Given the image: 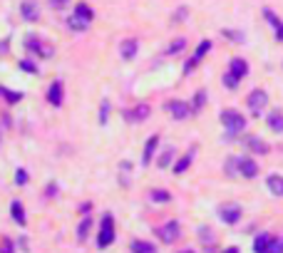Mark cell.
Here are the masks:
<instances>
[{
	"mask_svg": "<svg viewBox=\"0 0 283 253\" xmlns=\"http://www.w3.org/2000/svg\"><path fill=\"white\" fill-rule=\"evenodd\" d=\"M204 102H206V92H204V89H199L197 94H194V99H192V105H189V107H192V112L194 114L201 112V110H204Z\"/></svg>",
	"mask_w": 283,
	"mask_h": 253,
	"instance_id": "23",
	"label": "cell"
},
{
	"mask_svg": "<svg viewBox=\"0 0 283 253\" xmlns=\"http://www.w3.org/2000/svg\"><path fill=\"white\" fill-rule=\"evenodd\" d=\"M67 3H70V0H50V5H53V8H65Z\"/></svg>",
	"mask_w": 283,
	"mask_h": 253,
	"instance_id": "40",
	"label": "cell"
},
{
	"mask_svg": "<svg viewBox=\"0 0 283 253\" xmlns=\"http://www.w3.org/2000/svg\"><path fill=\"white\" fill-rule=\"evenodd\" d=\"M246 105H249V110H251L254 114H261L263 110H266V105H268V94H266L263 89H254V92L249 94Z\"/></svg>",
	"mask_w": 283,
	"mask_h": 253,
	"instance_id": "6",
	"label": "cell"
},
{
	"mask_svg": "<svg viewBox=\"0 0 283 253\" xmlns=\"http://www.w3.org/2000/svg\"><path fill=\"white\" fill-rule=\"evenodd\" d=\"M167 112L174 117V119H186L189 114H192V107L186 105V102H181V99H171V102H167Z\"/></svg>",
	"mask_w": 283,
	"mask_h": 253,
	"instance_id": "7",
	"label": "cell"
},
{
	"mask_svg": "<svg viewBox=\"0 0 283 253\" xmlns=\"http://www.w3.org/2000/svg\"><path fill=\"white\" fill-rule=\"evenodd\" d=\"M199 236L206 241V246H209V243H214V233H211L209 228H201V231H199Z\"/></svg>",
	"mask_w": 283,
	"mask_h": 253,
	"instance_id": "37",
	"label": "cell"
},
{
	"mask_svg": "<svg viewBox=\"0 0 283 253\" xmlns=\"http://www.w3.org/2000/svg\"><path fill=\"white\" fill-rule=\"evenodd\" d=\"M224 253H239V248L233 246V248H226V251H224Z\"/></svg>",
	"mask_w": 283,
	"mask_h": 253,
	"instance_id": "41",
	"label": "cell"
},
{
	"mask_svg": "<svg viewBox=\"0 0 283 253\" xmlns=\"http://www.w3.org/2000/svg\"><path fill=\"white\" fill-rule=\"evenodd\" d=\"M268 127H271L273 132H278V134L283 132V114L278 112V110H273V112L268 114Z\"/></svg>",
	"mask_w": 283,
	"mask_h": 253,
	"instance_id": "22",
	"label": "cell"
},
{
	"mask_svg": "<svg viewBox=\"0 0 283 253\" xmlns=\"http://www.w3.org/2000/svg\"><path fill=\"white\" fill-rule=\"evenodd\" d=\"M62 97H65V92H62V82L55 80V82L50 84V89H48V102H50L53 107H62Z\"/></svg>",
	"mask_w": 283,
	"mask_h": 253,
	"instance_id": "13",
	"label": "cell"
},
{
	"mask_svg": "<svg viewBox=\"0 0 283 253\" xmlns=\"http://www.w3.org/2000/svg\"><path fill=\"white\" fill-rule=\"evenodd\" d=\"M194 154H197V151H194V149H189V151H186V154H184V157H181L176 164H174V174H184L186 169L192 167V162H194Z\"/></svg>",
	"mask_w": 283,
	"mask_h": 253,
	"instance_id": "19",
	"label": "cell"
},
{
	"mask_svg": "<svg viewBox=\"0 0 283 253\" xmlns=\"http://www.w3.org/2000/svg\"><path fill=\"white\" fill-rule=\"evenodd\" d=\"M184 47H186V40H184V37H179V40H174L169 47H167V55H179Z\"/></svg>",
	"mask_w": 283,
	"mask_h": 253,
	"instance_id": "26",
	"label": "cell"
},
{
	"mask_svg": "<svg viewBox=\"0 0 283 253\" xmlns=\"http://www.w3.org/2000/svg\"><path fill=\"white\" fill-rule=\"evenodd\" d=\"M171 157H174V149H167L164 154H162V159H159V169H167L171 164Z\"/></svg>",
	"mask_w": 283,
	"mask_h": 253,
	"instance_id": "32",
	"label": "cell"
},
{
	"mask_svg": "<svg viewBox=\"0 0 283 253\" xmlns=\"http://www.w3.org/2000/svg\"><path fill=\"white\" fill-rule=\"evenodd\" d=\"M181 253H194V251H181Z\"/></svg>",
	"mask_w": 283,
	"mask_h": 253,
	"instance_id": "42",
	"label": "cell"
},
{
	"mask_svg": "<svg viewBox=\"0 0 283 253\" xmlns=\"http://www.w3.org/2000/svg\"><path fill=\"white\" fill-rule=\"evenodd\" d=\"M0 94L5 97V102H8V105H15V102H20V99H23V94H20V92H10V89H5V87H0Z\"/></svg>",
	"mask_w": 283,
	"mask_h": 253,
	"instance_id": "25",
	"label": "cell"
},
{
	"mask_svg": "<svg viewBox=\"0 0 283 253\" xmlns=\"http://www.w3.org/2000/svg\"><path fill=\"white\" fill-rule=\"evenodd\" d=\"M137 50H139V42L134 40V37H129V40H124L122 45H119V53H122V60H134L137 57Z\"/></svg>",
	"mask_w": 283,
	"mask_h": 253,
	"instance_id": "14",
	"label": "cell"
},
{
	"mask_svg": "<svg viewBox=\"0 0 283 253\" xmlns=\"http://www.w3.org/2000/svg\"><path fill=\"white\" fill-rule=\"evenodd\" d=\"M149 112H152V110H149V105H147V102H142V105H137L134 110H127V112H124V119H127V122H132V124H139V122H144V119L149 117Z\"/></svg>",
	"mask_w": 283,
	"mask_h": 253,
	"instance_id": "8",
	"label": "cell"
},
{
	"mask_svg": "<svg viewBox=\"0 0 283 253\" xmlns=\"http://www.w3.org/2000/svg\"><path fill=\"white\" fill-rule=\"evenodd\" d=\"M13 251H15L13 241H10V238H3V246H0V253H13Z\"/></svg>",
	"mask_w": 283,
	"mask_h": 253,
	"instance_id": "38",
	"label": "cell"
},
{
	"mask_svg": "<svg viewBox=\"0 0 283 253\" xmlns=\"http://www.w3.org/2000/svg\"><path fill=\"white\" fill-rule=\"evenodd\" d=\"M89 219H82V224H80V228H77V241H85L87 238V231H89Z\"/></svg>",
	"mask_w": 283,
	"mask_h": 253,
	"instance_id": "29",
	"label": "cell"
},
{
	"mask_svg": "<svg viewBox=\"0 0 283 253\" xmlns=\"http://www.w3.org/2000/svg\"><path fill=\"white\" fill-rule=\"evenodd\" d=\"M271 241H273V236L271 233H258L254 241V251L256 253H266L268 251V246H271Z\"/></svg>",
	"mask_w": 283,
	"mask_h": 253,
	"instance_id": "20",
	"label": "cell"
},
{
	"mask_svg": "<svg viewBox=\"0 0 283 253\" xmlns=\"http://www.w3.org/2000/svg\"><path fill=\"white\" fill-rule=\"evenodd\" d=\"M112 241H114L112 214H105V216H102V224H100V233H97V246H100V248H107Z\"/></svg>",
	"mask_w": 283,
	"mask_h": 253,
	"instance_id": "3",
	"label": "cell"
},
{
	"mask_svg": "<svg viewBox=\"0 0 283 253\" xmlns=\"http://www.w3.org/2000/svg\"><path fill=\"white\" fill-rule=\"evenodd\" d=\"M221 124H224L228 137H236V134H241V132L246 129L244 114L236 112V110H224V112H221Z\"/></svg>",
	"mask_w": 283,
	"mask_h": 253,
	"instance_id": "2",
	"label": "cell"
},
{
	"mask_svg": "<svg viewBox=\"0 0 283 253\" xmlns=\"http://www.w3.org/2000/svg\"><path fill=\"white\" fill-rule=\"evenodd\" d=\"M107 117H110V102L102 99V107H100V124H107Z\"/></svg>",
	"mask_w": 283,
	"mask_h": 253,
	"instance_id": "31",
	"label": "cell"
},
{
	"mask_svg": "<svg viewBox=\"0 0 283 253\" xmlns=\"http://www.w3.org/2000/svg\"><path fill=\"white\" fill-rule=\"evenodd\" d=\"M239 82H241V80H239V77H233L231 72H226V75H224V87H226V89H236V87H239Z\"/></svg>",
	"mask_w": 283,
	"mask_h": 253,
	"instance_id": "30",
	"label": "cell"
},
{
	"mask_svg": "<svg viewBox=\"0 0 283 253\" xmlns=\"http://www.w3.org/2000/svg\"><path fill=\"white\" fill-rule=\"evenodd\" d=\"M263 18L268 20V25L273 28V32H276V40H281L283 42V20L271 10V8H263Z\"/></svg>",
	"mask_w": 283,
	"mask_h": 253,
	"instance_id": "10",
	"label": "cell"
},
{
	"mask_svg": "<svg viewBox=\"0 0 283 253\" xmlns=\"http://www.w3.org/2000/svg\"><path fill=\"white\" fill-rule=\"evenodd\" d=\"M246 146H249L251 151H256V154H266V151H268V146H266L261 139H254V137H251V139H246Z\"/></svg>",
	"mask_w": 283,
	"mask_h": 253,
	"instance_id": "24",
	"label": "cell"
},
{
	"mask_svg": "<svg viewBox=\"0 0 283 253\" xmlns=\"http://www.w3.org/2000/svg\"><path fill=\"white\" fill-rule=\"evenodd\" d=\"M20 70H25V72H30V75H37V65L30 62V60H20Z\"/></svg>",
	"mask_w": 283,
	"mask_h": 253,
	"instance_id": "34",
	"label": "cell"
},
{
	"mask_svg": "<svg viewBox=\"0 0 283 253\" xmlns=\"http://www.w3.org/2000/svg\"><path fill=\"white\" fill-rule=\"evenodd\" d=\"M20 13H23V18H25L28 23H35V20L40 18V8H37V3H35V0H23Z\"/></svg>",
	"mask_w": 283,
	"mask_h": 253,
	"instance_id": "12",
	"label": "cell"
},
{
	"mask_svg": "<svg viewBox=\"0 0 283 253\" xmlns=\"http://www.w3.org/2000/svg\"><path fill=\"white\" fill-rule=\"evenodd\" d=\"M25 47H28L30 53H35V55H40V57H53V47H45V42L37 40V37H32V35L25 40Z\"/></svg>",
	"mask_w": 283,
	"mask_h": 253,
	"instance_id": "9",
	"label": "cell"
},
{
	"mask_svg": "<svg viewBox=\"0 0 283 253\" xmlns=\"http://www.w3.org/2000/svg\"><path fill=\"white\" fill-rule=\"evenodd\" d=\"M15 184H18V186H25V184H28V171H25V169H18V171H15Z\"/></svg>",
	"mask_w": 283,
	"mask_h": 253,
	"instance_id": "33",
	"label": "cell"
},
{
	"mask_svg": "<svg viewBox=\"0 0 283 253\" xmlns=\"http://www.w3.org/2000/svg\"><path fill=\"white\" fill-rule=\"evenodd\" d=\"M10 216L15 219V224L18 226L28 224V219H25V209H23V201H18V198H15V201L10 204Z\"/></svg>",
	"mask_w": 283,
	"mask_h": 253,
	"instance_id": "17",
	"label": "cell"
},
{
	"mask_svg": "<svg viewBox=\"0 0 283 253\" xmlns=\"http://www.w3.org/2000/svg\"><path fill=\"white\" fill-rule=\"evenodd\" d=\"M92 20H95L92 8H89L87 3H80V5H75V13L70 15L67 25H70V30H75V32H85V30L92 25Z\"/></svg>",
	"mask_w": 283,
	"mask_h": 253,
	"instance_id": "1",
	"label": "cell"
},
{
	"mask_svg": "<svg viewBox=\"0 0 283 253\" xmlns=\"http://www.w3.org/2000/svg\"><path fill=\"white\" fill-rule=\"evenodd\" d=\"M154 236H157L162 243H174V241L181 236V226H179V221H167V224H162L154 231Z\"/></svg>",
	"mask_w": 283,
	"mask_h": 253,
	"instance_id": "4",
	"label": "cell"
},
{
	"mask_svg": "<svg viewBox=\"0 0 283 253\" xmlns=\"http://www.w3.org/2000/svg\"><path fill=\"white\" fill-rule=\"evenodd\" d=\"M239 174L244 179H254L256 174H258V164H256L254 159H249V157H241L239 159Z\"/></svg>",
	"mask_w": 283,
	"mask_h": 253,
	"instance_id": "11",
	"label": "cell"
},
{
	"mask_svg": "<svg viewBox=\"0 0 283 253\" xmlns=\"http://www.w3.org/2000/svg\"><path fill=\"white\" fill-rule=\"evenodd\" d=\"M224 35L231 37V40H244V35H239V32H233V30H224Z\"/></svg>",
	"mask_w": 283,
	"mask_h": 253,
	"instance_id": "39",
	"label": "cell"
},
{
	"mask_svg": "<svg viewBox=\"0 0 283 253\" xmlns=\"http://www.w3.org/2000/svg\"><path fill=\"white\" fill-rule=\"evenodd\" d=\"M266 186H268V191H271L273 196H283V176L281 174H271V176L266 179Z\"/></svg>",
	"mask_w": 283,
	"mask_h": 253,
	"instance_id": "18",
	"label": "cell"
},
{
	"mask_svg": "<svg viewBox=\"0 0 283 253\" xmlns=\"http://www.w3.org/2000/svg\"><path fill=\"white\" fill-rule=\"evenodd\" d=\"M226 171H228V174H239V157H231V159H226Z\"/></svg>",
	"mask_w": 283,
	"mask_h": 253,
	"instance_id": "35",
	"label": "cell"
},
{
	"mask_svg": "<svg viewBox=\"0 0 283 253\" xmlns=\"http://www.w3.org/2000/svg\"><path fill=\"white\" fill-rule=\"evenodd\" d=\"M129 251L132 253H157V248H154V243L137 238V241H132V243H129Z\"/></svg>",
	"mask_w": 283,
	"mask_h": 253,
	"instance_id": "21",
	"label": "cell"
},
{
	"mask_svg": "<svg viewBox=\"0 0 283 253\" xmlns=\"http://www.w3.org/2000/svg\"><path fill=\"white\" fill-rule=\"evenodd\" d=\"M157 146H159V137L157 134H152L149 139H147V144H144V167H149L152 164V157H154V151H157Z\"/></svg>",
	"mask_w": 283,
	"mask_h": 253,
	"instance_id": "16",
	"label": "cell"
},
{
	"mask_svg": "<svg viewBox=\"0 0 283 253\" xmlns=\"http://www.w3.org/2000/svg\"><path fill=\"white\" fill-rule=\"evenodd\" d=\"M228 72H231L233 77L244 80V77L249 75V62H246V60H241V57H233V60H231V67H228Z\"/></svg>",
	"mask_w": 283,
	"mask_h": 253,
	"instance_id": "15",
	"label": "cell"
},
{
	"mask_svg": "<svg viewBox=\"0 0 283 253\" xmlns=\"http://www.w3.org/2000/svg\"><path fill=\"white\" fill-rule=\"evenodd\" d=\"M219 216H221V221L228 226L239 224V221H241V206H239V204H224V206H219Z\"/></svg>",
	"mask_w": 283,
	"mask_h": 253,
	"instance_id": "5",
	"label": "cell"
},
{
	"mask_svg": "<svg viewBox=\"0 0 283 253\" xmlns=\"http://www.w3.org/2000/svg\"><path fill=\"white\" fill-rule=\"evenodd\" d=\"M149 198L152 201H159V204H167V201H171V196H169V191H149Z\"/></svg>",
	"mask_w": 283,
	"mask_h": 253,
	"instance_id": "28",
	"label": "cell"
},
{
	"mask_svg": "<svg viewBox=\"0 0 283 253\" xmlns=\"http://www.w3.org/2000/svg\"><path fill=\"white\" fill-rule=\"evenodd\" d=\"M209 50H211V42H209V40H201V42H199V47H197V53H194V60H199V62H201V57L206 55V53H209Z\"/></svg>",
	"mask_w": 283,
	"mask_h": 253,
	"instance_id": "27",
	"label": "cell"
},
{
	"mask_svg": "<svg viewBox=\"0 0 283 253\" xmlns=\"http://www.w3.org/2000/svg\"><path fill=\"white\" fill-rule=\"evenodd\" d=\"M266 253H283V241H281V238H273Z\"/></svg>",
	"mask_w": 283,
	"mask_h": 253,
	"instance_id": "36",
	"label": "cell"
}]
</instances>
